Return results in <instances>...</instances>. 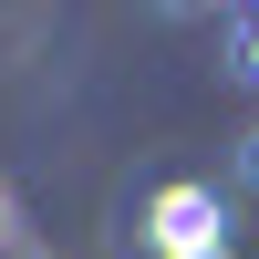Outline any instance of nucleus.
<instances>
[{
  "label": "nucleus",
  "mask_w": 259,
  "mask_h": 259,
  "mask_svg": "<svg viewBox=\"0 0 259 259\" xmlns=\"http://www.w3.org/2000/svg\"><path fill=\"white\" fill-rule=\"evenodd\" d=\"M145 249L156 259H187V249H228V207L218 187H156V207H145Z\"/></svg>",
  "instance_id": "obj_1"
},
{
  "label": "nucleus",
  "mask_w": 259,
  "mask_h": 259,
  "mask_svg": "<svg viewBox=\"0 0 259 259\" xmlns=\"http://www.w3.org/2000/svg\"><path fill=\"white\" fill-rule=\"evenodd\" d=\"M0 249H11V197H0Z\"/></svg>",
  "instance_id": "obj_4"
},
{
  "label": "nucleus",
  "mask_w": 259,
  "mask_h": 259,
  "mask_svg": "<svg viewBox=\"0 0 259 259\" xmlns=\"http://www.w3.org/2000/svg\"><path fill=\"white\" fill-rule=\"evenodd\" d=\"M239 187H249V197H259V124H249V135H239Z\"/></svg>",
  "instance_id": "obj_3"
},
{
  "label": "nucleus",
  "mask_w": 259,
  "mask_h": 259,
  "mask_svg": "<svg viewBox=\"0 0 259 259\" xmlns=\"http://www.w3.org/2000/svg\"><path fill=\"white\" fill-rule=\"evenodd\" d=\"M228 73L259 83V11H228Z\"/></svg>",
  "instance_id": "obj_2"
},
{
  "label": "nucleus",
  "mask_w": 259,
  "mask_h": 259,
  "mask_svg": "<svg viewBox=\"0 0 259 259\" xmlns=\"http://www.w3.org/2000/svg\"><path fill=\"white\" fill-rule=\"evenodd\" d=\"M187 259H228V249H187Z\"/></svg>",
  "instance_id": "obj_5"
}]
</instances>
